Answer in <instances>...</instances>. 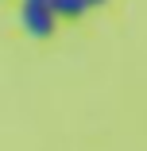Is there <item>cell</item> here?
<instances>
[{"mask_svg":"<svg viewBox=\"0 0 147 151\" xmlns=\"http://www.w3.org/2000/svg\"><path fill=\"white\" fill-rule=\"evenodd\" d=\"M54 12H50V0H23V8H19V23H23V31L27 35H35V39H47L54 31Z\"/></svg>","mask_w":147,"mask_h":151,"instance_id":"cell-1","label":"cell"},{"mask_svg":"<svg viewBox=\"0 0 147 151\" xmlns=\"http://www.w3.org/2000/svg\"><path fill=\"white\" fill-rule=\"evenodd\" d=\"M50 12L54 16H81L85 12V0H50Z\"/></svg>","mask_w":147,"mask_h":151,"instance_id":"cell-2","label":"cell"},{"mask_svg":"<svg viewBox=\"0 0 147 151\" xmlns=\"http://www.w3.org/2000/svg\"><path fill=\"white\" fill-rule=\"evenodd\" d=\"M93 4H105V0H85V8H93Z\"/></svg>","mask_w":147,"mask_h":151,"instance_id":"cell-3","label":"cell"}]
</instances>
